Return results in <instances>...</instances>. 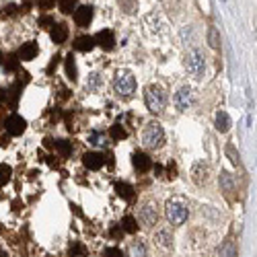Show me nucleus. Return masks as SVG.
I'll return each instance as SVG.
<instances>
[{
	"label": "nucleus",
	"mask_w": 257,
	"mask_h": 257,
	"mask_svg": "<svg viewBox=\"0 0 257 257\" xmlns=\"http://www.w3.org/2000/svg\"><path fill=\"white\" fill-rule=\"evenodd\" d=\"M191 179H194L196 185H206L208 179H210V165L206 160H196L194 165H191Z\"/></svg>",
	"instance_id": "8"
},
{
	"label": "nucleus",
	"mask_w": 257,
	"mask_h": 257,
	"mask_svg": "<svg viewBox=\"0 0 257 257\" xmlns=\"http://www.w3.org/2000/svg\"><path fill=\"white\" fill-rule=\"evenodd\" d=\"M132 165L138 173H146V171L153 169V160L146 153H134L132 154Z\"/></svg>",
	"instance_id": "11"
},
{
	"label": "nucleus",
	"mask_w": 257,
	"mask_h": 257,
	"mask_svg": "<svg viewBox=\"0 0 257 257\" xmlns=\"http://www.w3.org/2000/svg\"><path fill=\"white\" fill-rule=\"evenodd\" d=\"M130 257H146V245L142 241H134L130 247Z\"/></svg>",
	"instance_id": "27"
},
{
	"label": "nucleus",
	"mask_w": 257,
	"mask_h": 257,
	"mask_svg": "<svg viewBox=\"0 0 257 257\" xmlns=\"http://www.w3.org/2000/svg\"><path fill=\"white\" fill-rule=\"evenodd\" d=\"M154 243L160 249H171V245H173V234H171V231H167V229L158 231L154 234Z\"/></svg>",
	"instance_id": "17"
},
{
	"label": "nucleus",
	"mask_w": 257,
	"mask_h": 257,
	"mask_svg": "<svg viewBox=\"0 0 257 257\" xmlns=\"http://www.w3.org/2000/svg\"><path fill=\"white\" fill-rule=\"evenodd\" d=\"M78 0H58V8L62 15H70L72 10H77Z\"/></svg>",
	"instance_id": "26"
},
{
	"label": "nucleus",
	"mask_w": 257,
	"mask_h": 257,
	"mask_svg": "<svg viewBox=\"0 0 257 257\" xmlns=\"http://www.w3.org/2000/svg\"><path fill=\"white\" fill-rule=\"evenodd\" d=\"M93 39H95V46H101L103 50H113V46H115V35H113V31H109V29L99 31Z\"/></svg>",
	"instance_id": "12"
},
{
	"label": "nucleus",
	"mask_w": 257,
	"mask_h": 257,
	"mask_svg": "<svg viewBox=\"0 0 257 257\" xmlns=\"http://www.w3.org/2000/svg\"><path fill=\"white\" fill-rule=\"evenodd\" d=\"M19 58L17 56H10L8 58V62H6V70H10V72H13V70H17V66H19Z\"/></svg>",
	"instance_id": "33"
},
{
	"label": "nucleus",
	"mask_w": 257,
	"mask_h": 257,
	"mask_svg": "<svg viewBox=\"0 0 257 257\" xmlns=\"http://www.w3.org/2000/svg\"><path fill=\"white\" fill-rule=\"evenodd\" d=\"M89 144H93V146H105L107 144V136L101 130H93L89 134Z\"/></svg>",
	"instance_id": "23"
},
{
	"label": "nucleus",
	"mask_w": 257,
	"mask_h": 257,
	"mask_svg": "<svg viewBox=\"0 0 257 257\" xmlns=\"http://www.w3.org/2000/svg\"><path fill=\"white\" fill-rule=\"evenodd\" d=\"M165 142V130L158 122H148L142 130V144L146 148H160Z\"/></svg>",
	"instance_id": "5"
},
{
	"label": "nucleus",
	"mask_w": 257,
	"mask_h": 257,
	"mask_svg": "<svg viewBox=\"0 0 257 257\" xmlns=\"http://www.w3.org/2000/svg\"><path fill=\"white\" fill-rule=\"evenodd\" d=\"M66 77L74 82L78 78V72H77V64H74V58H72V53H68L66 56Z\"/></svg>",
	"instance_id": "24"
},
{
	"label": "nucleus",
	"mask_w": 257,
	"mask_h": 257,
	"mask_svg": "<svg viewBox=\"0 0 257 257\" xmlns=\"http://www.w3.org/2000/svg\"><path fill=\"white\" fill-rule=\"evenodd\" d=\"M37 56V44L35 41H29V44H23V48L19 50V60L21 62H29V60H33Z\"/></svg>",
	"instance_id": "16"
},
{
	"label": "nucleus",
	"mask_w": 257,
	"mask_h": 257,
	"mask_svg": "<svg viewBox=\"0 0 257 257\" xmlns=\"http://www.w3.org/2000/svg\"><path fill=\"white\" fill-rule=\"evenodd\" d=\"M82 253H84V247H82V245H78V243H74L72 247H70V255H72V257L82 255Z\"/></svg>",
	"instance_id": "34"
},
{
	"label": "nucleus",
	"mask_w": 257,
	"mask_h": 257,
	"mask_svg": "<svg viewBox=\"0 0 257 257\" xmlns=\"http://www.w3.org/2000/svg\"><path fill=\"white\" fill-rule=\"evenodd\" d=\"M91 21H93V6L89 4L77 6V10H74V23L78 27H89Z\"/></svg>",
	"instance_id": "10"
},
{
	"label": "nucleus",
	"mask_w": 257,
	"mask_h": 257,
	"mask_svg": "<svg viewBox=\"0 0 257 257\" xmlns=\"http://www.w3.org/2000/svg\"><path fill=\"white\" fill-rule=\"evenodd\" d=\"M103 163H105V156L99 153H84L82 154V165L91 171H99L103 167Z\"/></svg>",
	"instance_id": "13"
},
{
	"label": "nucleus",
	"mask_w": 257,
	"mask_h": 257,
	"mask_svg": "<svg viewBox=\"0 0 257 257\" xmlns=\"http://www.w3.org/2000/svg\"><path fill=\"white\" fill-rule=\"evenodd\" d=\"M208 44H210V48H214V50H218V48H220L218 31L214 29V27H210V29H208Z\"/></svg>",
	"instance_id": "30"
},
{
	"label": "nucleus",
	"mask_w": 257,
	"mask_h": 257,
	"mask_svg": "<svg viewBox=\"0 0 257 257\" xmlns=\"http://www.w3.org/2000/svg\"><path fill=\"white\" fill-rule=\"evenodd\" d=\"M109 138L111 140H124V138H128V132H126V128L117 122L109 128Z\"/></svg>",
	"instance_id": "21"
},
{
	"label": "nucleus",
	"mask_w": 257,
	"mask_h": 257,
	"mask_svg": "<svg viewBox=\"0 0 257 257\" xmlns=\"http://www.w3.org/2000/svg\"><path fill=\"white\" fill-rule=\"evenodd\" d=\"M120 227H122L124 232H136L138 231V220L134 216H124Z\"/></svg>",
	"instance_id": "25"
},
{
	"label": "nucleus",
	"mask_w": 257,
	"mask_h": 257,
	"mask_svg": "<svg viewBox=\"0 0 257 257\" xmlns=\"http://www.w3.org/2000/svg\"><path fill=\"white\" fill-rule=\"evenodd\" d=\"M10 175H13V169H10L6 163L0 165V185H6L10 181Z\"/></svg>",
	"instance_id": "28"
},
{
	"label": "nucleus",
	"mask_w": 257,
	"mask_h": 257,
	"mask_svg": "<svg viewBox=\"0 0 257 257\" xmlns=\"http://www.w3.org/2000/svg\"><path fill=\"white\" fill-rule=\"evenodd\" d=\"M214 124H216V130L218 132H229L231 130V126H232V122H231V115L227 113V111H218L216 113V122H214Z\"/></svg>",
	"instance_id": "18"
},
{
	"label": "nucleus",
	"mask_w": 257,
	"mask_h": 257,
	"mask_svg": "<svg viewBox=\"0 0 257 257\" xmlns=\"http://www.w3.org/2000/svg\"><path fill=\"white\" fill-rule=\"evenodd\" d=\"M0 144L6 146V144H8V138H6V136H2V138H0Z\"/></svg>",
	"instance_id": "39"
},
{
	"label": "nucleus",
	"mask_w": 257,
	"mask_h": 257,
	"mask_svg": "<svg viewBox=\"0 0 257 257\" xmlns=\"http://www.w3.org/2000/svg\"><path fill=\"white\" fill-rule=\"evenodd\" d=\"M144 103L151 113H154V115L163 113V109L167 107V93L163 91L160 84H148L144 89Z\"/></svg>",
	"instance_id": "3"
},
{
	"label": "nucleus",
	"mask_w": 257,
	"mask_h": 257,
	"mask_svg": "<svg viewBox=\"0 0 257 257\" xmlns=\"http://www.w3.org/2000/svg\"><path fill=\"white\" fill-rule=\"evenodd\" d=\"M227 153L232 156V158H231L232 163H234V165H239V154H234V148H232V146H229V148H227Z\"/></svg>",
	"instance_id": "37"
},
{
	"label": "nucleus",
	"mask_w": 257,
	"mask_h": 257,
	"mask_svg": "<svg viewBox=\"0 0 257 257\" xmlns=\"http://www.w3.org/2000/svg\"><path fill=\"white\" fill-rule=\"evenodd\" d=\"M113 93L120 99H130L136 93V77L130 70H117L113 77Z\"/></svg>",
	"instance_id": "2"
},
{
	"label": "nucleus",
	"mask_w": 257,
	"mask_h": 257,
	"mask_svg": "<svg viewBox=\"0 0 257 257\" xmlns=\"http://www.w3.org/2000/svg\"><path fill=\"white\" fill-rule=\"evenodd\" d=\"M4 126H6V132H8L10 136H19V134L25 132L27 122H25V117H21L19 113H10V115L6 117Z\"/></svg>",
	"instance_id": "9"
},
{
	"label": "nucleus",
	"mask_w": 257,
	"mask_h": 257,
	"mask_svg": "<svg viewBox=\"0 0 257 257\" xmlns=\"http://www.w3.org/2000/svg\"><path fill=\"white\" fill-rule=\"evenodd\" d=\"M39 25H41V27L53 25V19H51V17H41V19H39Z\"/></svg>",
	"instance_id": "36"
},
{
	"label": "nucleus",
	"mask_w": 257,
	"mask_h": 257,
	"mask_svg": "<svg viewBox=\"0 0 257 257\" xmlns=\"http://www.w3.org/2000/svg\"><path fill=\"white\" fill-rule=\"evenodd\" d=\"M220 189L224 191V196H227L229 200H232V194L237 191L234 177H232L231 173H227V171H222V175H220Z\"/></svg>",
	"instance_id": "14"
},
{
	"label": "nucleus",
	"mask_w": 257,
	"mask_h": 257,
	"mask_svg": "<svg viewBox=\"0 0 257 257\" xmlns=\"http://www.w3.org/2000/svg\"><path fill=\"white\" fill-rule=\"evenodd\" d=\"M175 107L179 111H187L191 105H194V101H196V93H194V89L189 87V84H183V87H179V91L175 93Z\"/></svg>",
	"instance_id": "7"
},
{
	"label": "nucleus",
	"mask_w": 257,
	"mask_h": 257,
	"mask_svg": "<svg viewBox=\"0 0 257 257\" xmlns=\"http://www.w3.org/2000/svg\"><path fill=\"white\" fill-rule=\"evenodd\" d=\"M189 216V208H187V202L183 198H171L167 200V204H165V218L167 222L171 224V227H181Z\"/></svg>",
	"instance_id": "1"
},
{
	"label": "nucleus",
	"mask_w": 257,
	"mask_h": 257,
	"mask_svg": "<svg viewBox=\"0 0 257 257\" xmlns=\"http://www.w3.org/2000/svg\"><path fill=\"white\" fill-rule=\"evenodd\" d=\"M103 257H124V251L117 247H107L103 249Z\"/></svg>",
	"instance_id": "32"
},
{
	"label": "nucleus",
	"mask_w": 257,
	"mask_h": 257,
	"mask_svg": "<svg viewBox=\"0 0 257 257\" xmlns=\"http://www.w3.org/2000/svg\"><path fill=\"white\" fill-rule=\"evenodd\" d=\"M0 257H4V255H2V251H0Z\"/></svg>",
	"instance_id": "41"
},
{
	"label": "nucleus",
	"mask_w": 257,
	"mask_h": 257,
	"mask_svg": "<svg viewBox=\"0 0 257 257\" xmlns=\"http://www.w3.org/2000/svg\"><path fill=\"white\" fill-rule=\"evenodd\" d=\"M15 10H17V6H15V4H8V6L4 8V13H6V15H13Z\"/></svg>",
	"instance_id": "38"
},
{
	"label": "nucleus",
	"mask_w": 257,
	"mask_h": 257,
	"mask_svg": "<svg viewBox=\"0 0 257 257\" xmlns=\"http://www.w3.org/2000/svg\"><path fill=\"white\" fill-rule=\"evenodd\" d=\"M99 84H101L99 74H91V77H89V80H87V91H89V93L97 91V89H99Z\"/></svg>",
	"instance_id": "31"
},
{
	"label": "nucleus",
	"mask_w": 257,
	"mask_h": 257,
	"mask_svg": "<svg viewBox=\"0 0 257 257\" xmlns=\"http://www.w3.org/2000/svg\"><path fill=\"white\" fill-rule=\"evenodd\" d=\"M183 66H185V70H187V74L191 78H202V77H204V72H206V56H204V51L198 50V48H191L185 53V58H183Z\"/></svg>",
	"instance_id": "4"
},
{
	"label": "nucleus",
	"mask_w": 257,
	"mask_h": 257,
	"mask_svg": "<svg viewBox=\"0 0 257 257\" xmlns=\"http://www.w3.org/2000/svg\"><path fill=\"white\" fill-rule=\"evenodd\" d=\"M111 239H120L122 234H124V231H122V227H115V229H111Z\"/></svg>",
	"instance_id": "35"
},
{
	"label": "nucleus",
	"mask_w": 257,
	"mask_h": 257,
	"mask_svg": "<svg viewBox=\"0 0 257 257\" xmlns=\"http://www.w3.org/2000/svg\"><path fill=\"white\" fill-rule=\"evenodd\" d=\"M0 64H2V53H0Z\"/></svg>",
	"instance_id": "40"
},
{
	"label": "nucleus",
	"mask_w": 257,
	"mask_h": 257,
	"mask_svg": "<svg viewBox=\"0 0 257 257\" xmlns=\"http://www.w3.org/2000/svg\"><path fill=\"white\" fill-rule=\"evenodd\" d=\"M115 191H117V196L124 198V200H132L134 198V187L130 183H117Z\"/></svg>",
	"instance_id": "22"
},
{
	"label": "nucleus",
	"mask_w": 257,
	"mask_h": 257,
	"mask_svg": "<svg viewBox=\"0 0 257 257\" xmlns=\"http://www.w3.org/2000/svg\"><path fill=\"white\" fill-rule=\"evenodd\" d=\"M218 257H237V243L232 239H227L218 247Z\"/></svg>",
	"instance_id": "19"
},
{
	"label": "nucleus",
	"mask_w": 257,
	"mask_h": 257,
	"mask_svg": "<svg viewBox=\"0 0 257 257\" xmlns=\"http://www.w3.org/2000/svg\"><path fill=\"white\" fill-rule=\"evenodd\" d=\"M138 218H140L142 227H146V229L154 227V224L158 222V208H156V202H154V200H146L144 204H142V208H140V212H138Z\"/></svg>",
	"instance_id": "6"
},
{
	"label": "nucleus",
	"mask_w": 257,
	"mask_h": 257,
	"mask_svg": "<svg viewBox=\"0 0 257 257\" xmlns=\"http://www.w3.org/2000/svg\"><path fill=\"white\" fill-rule=\"evenodd\" d=\"M50 35H51V41H53V44H64V41L68 39V27L64 25V23H53V25H51V31H50Z\"/></svg>",
	"instance_id": "15"
},
{
	"label": "nucleus",
	"mask_w": 257,
	"mask_h": 257,
	"mask_svg": "<svg viewBox=\"0 0 257 257\" xmlns=\"http://www.w3.org/2000/svg\"><path fill=\"white\" fill-rule=\"evenodd\" d=\"M56 151H58L64 158H66V156L72 153V144H70L68 140H58V142H56Z\"/></svg>",
	"instance_id": "29"
},
{
	"label": "nucleus",
	"mask_w": 257,
	"mask_h": 257,
	"mask_svg": "<svg viewBox=\"0 0 257 257\" xmlns=\"http://www.w3.org/2000/svg\"><path fill=\"white\" fill-rule=\"evenodd\" d=\"M93 48H95V39L91 35H82L74 41V50H78V51H91Z\"/></svg>",
	"instance_id": "20"
}]
</instances>
